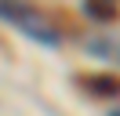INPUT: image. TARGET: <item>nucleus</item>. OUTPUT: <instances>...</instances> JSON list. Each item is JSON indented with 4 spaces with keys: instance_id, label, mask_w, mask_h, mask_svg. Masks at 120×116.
<instances>
[{
    "instance_id": "20e7f679",
    "label": "nucleus",
    "mask_w": 120,
    "mask_h": 116,
    "mask_svg": "<svg viewBox=\"0 0 120 116\" xmlns=\"http://www.w3.org/2000/svg\"><path fill=\"white\" fill-rule=\"evenodd\" d=\"M84 47L91 54H109V58H120V44H109V40H87Z\"/></svg>"
},
{
    "instance_id": "f03ea898",
    "label": "nucleus",
    "mask_w": 120,
    "mask_h": 116,
    "mask_svg": "<svg viewBox=\"0 0 120 116\" xmlns=\"http://www.w3.org/2000/svg\"><path fill=\"white\" fill-rule=\"evenodd\" d=\"M80 87L95 98H120V76L116 72H87L80 76Z\"/></svg>"
},
{
    "instance_id": "f257e3e1",
    "label": "nucleus",
    "mask_w": 120,
    "mask_h": 116,
    "mask_svg": "<svg viewBox=\"0 0 120 116\" xmlns=\"http://www.w3.org/2000/svg\"><path fill=\"white\" fill-rule=\"evenodd\" d=\"M0 18L11 22V25H18L26 36H33V40L44 44V47H58L62 44V33L29 4H0Z\"/></svg>"
},
{
    "instance_id": "39448f33",
    "label": "nucleus",
    "mask_w": 120,
    "mask_h": 116,
    "mask_svg": "<svg viewBox=\"0 0 120 116\" xmlns=\"http://www.w3.org/2000/svg\"><path fill=\"white\" fill-rule=\"evenodd\" d=\"M109 116H120V109H113V112H109Z\"/></svg>"
},
{
    "instance_id": "7ed1b4c3",
    "label": "nucleus",
    "mask_w": 120,
    "mask_h": 116,
    "mask_svg": "<svg viewBox=\"0 0 120 116\" xmlns=\"http://www.w3.org/2000/svg\"><path fill=\"white\" fill-rule=\"evenodd\" d=\"M84 14H87L91 22H116L120 18V7L116 4H105V0H87V4H84Z\"/></svg>"
}]
</instances>
